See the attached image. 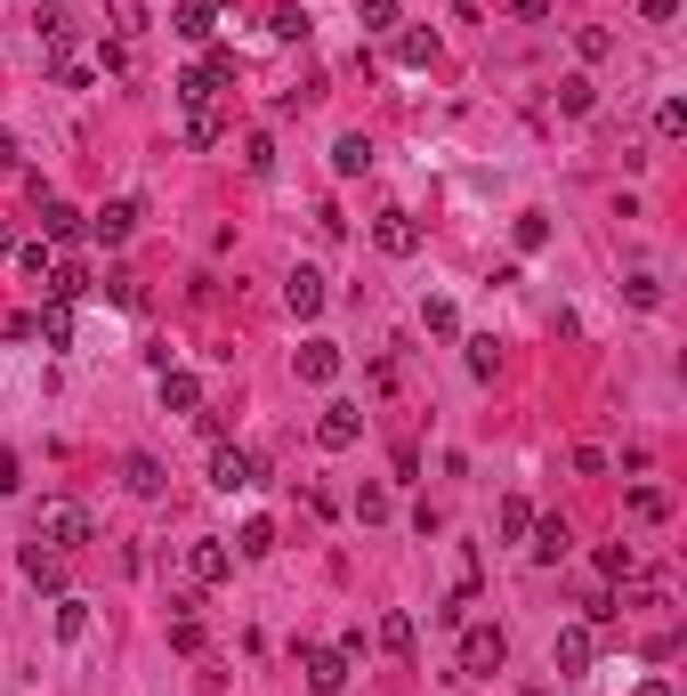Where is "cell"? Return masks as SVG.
<instances>
[{
  "mask_svg": "<svg viewBox=\"0 0 687 696\" xmlns=\"http://www.w3.org/2000/svg\"><path fill=\"white\" fill-rule=\"evenodd\" d=\"M97 535V519H90V510H81L73 495H49V502H40L33 510V543H49V550H66V559H73V550L81 543H90Z\"/></svg>",
  "mask_w": 687,
  "mask_h": 696,
  "instance_id": "cell-1",
  "label": "cell"
},
{
  "mask_svg": "<svg viewBox=\"0 0 687 696\" xmlns=\"http://www.w3.org/2000/svg\"><path fill=\"white\" fill-rule=\"evenodd\" d=\"M502 664H510L502 624H462V672H469V681H493Z\"/></svg>",
  "mask_w": 687,
  "mask_h": 696,
  "instance_id": "cell-2",
  "label": "cell"
},
{
  "mask_svg": "<svg viewBox=\"0 0 687 696\" xmlns=\"http://www.w3.org/2000/svg\"><path fill=\"white\" fill-rule=\"evenodd\" d=\"M364 438V405H348V397H331L324 414H316V445L324 454H348V445Z\"/></svg>",
  "mask_w": 687,
  "mask_h": 696,
  "instance_id": "cell-3",
  "label": "cell"
},
{
  "mask_svg": "<svg viewBox=\"0 0 687 696\" xmlns=\"http://www.w3.org/2000/svg\"><path fill=\"white\" fill-rule=\"evenodd\" d=\"M211 486H219V495H252V486H259V454H243V445H211Z\"/></svg>",
  "mask_w": 687,
  "mask_h": 696,
  "instance_id": "cell-4",
  "label": "cell"
},
{
  "mask_svg": "<svg viewBox=\"0 0 687 696\" xmlns=\"http://www.w3.org/2000/svg\"><path fill=\"white\" fill-rule=\"evenodd\" d=\"M186 576H195V583H226V576H235V550H226L219 535H195V543H186Z\"/></svg>",
  "mask_w": 687,
  "mask_h": 696,
  "instance_id": "cell-5",
  "label": "cell"
},
{
  "mask_svg": "<svg viewBox=\"0 0 687 696\" xmlns=\"http://www.w3.org/2000/svg\"><path fill=\"white\" fill-rule=\"evenodd\" d=\"M300 672H307V688H316V696H340L348 688V657H340V648H300Z\"/></svg>",
  "mask_w": 687,
  "mask_h": 696,
  "instance_id": "cell-6",
  "label": "cell"
},
{
  "mask_svg": "<svg viewBox=\"0 0 687 696\" xmlns=\"http://www.w3.org/2000/svg\"><path fill=\"white\" fill-rule=\"evenodd\" d=\"M178 114H186V147H219V138H226L219 97H178Z\"/></svg>",
  "mask_w": 687,
  "mask_h": 696,
  "instance_id": "cell-7",
  "label": "cell"
},
{
  "mask_svg": "<svg viewBox=\"0 0 687 696\" xmlns=\"http://www.w3.org/2000/svg\"><path fill=\"white\" fill-rule=\"evenodd\" d=\"M372 243H381L388 259H412V252H421V228H412V211H381V219H372Z\"/></svg>",
  "mask_w": 687,
  "mask_h": 696,
  "instance_id": "cell-8",
  "label": "cell"
},
{
  "mask_svg": "<svg viewBox=\"0 0 687 696\" xmlns=\"http://www.w3.org/2000/svg\"><path fill=\"white\" fill-rule=\"evenodd\" d=\"M121 486H130L138 502H162V495H171V469H162L154 454H130V462H121Z\"/></svg>",
  "mask_w": 687,
  "mask_h": 696,
  "instance_id": "cell-9",
  "label": "cell"
},
{
  "mask_svg": "<svg viewBox=\"0 0 687 696\" xmlns=\"http://www.w3.org/2000/svg\"><path fill=\"white\" fill-rule=\"evenodd\" d=\"M33 283H40V300H66V309H73L81 292H90V276H81V259H49V268H40Z\"/></svg>",
  "mask_w": 687,
  "mask_h": 696,
  "instance_id": "cell-10",
  "label": "cell"
},
{
  "mask_svg": "<svg viewBox=\"0 0 687 696\" xmlns=\"http://www.w3.org/2000/svg\"><path fill=\"white\" fill-rule=\"evenodd\" d=\"M16 567H25V583H33V591H66V550L25 543V559H16Z\"/></svg>",
  "mask_w": 687,
  "mask_h": 696,
  "instance_id": "cell-11",
  "label": "cell"
},
{
  "mask_svg": "<svg viewBox=\"0 0 687 696\" xmlns=\"http://www.w3.org/2000/svg\"><path fill=\"white\" fill-rule=\"evenodd\" d=\"M550 664L567 672V681H582V672H591V624H567V631H558V640H550Z\"/></svg>",
  "mask_w": 687,
  "mask_h": 696,
  "instance_id": "cell-12",
  "label": "cell"
},
{
  "mask_svg": "<svg viewBox=\"0 0 687 696\" xmlns=\"http://www.w3.org/2000/svg\"><path fill=\"white\" fill-rule=\"evenodd\" d=\"M526 550H534L543 567H558V559L574 550V526H567V519H534V526H526Z\"/></svg>",
  "mask_w": 687,
  "mask_h": 696,
  "instance_id": "cell-13",
  "label": "cell"
},
{
  "mask_svg": "<svg viewBox=\"0 0 687 696\" xmlns=\"http://www.w3.org/2000/svg\"><path fill=\"white\" fill-rule=\"evenodd\" d=\"M81 228H90V219H81L66 195H40V243H73Z\"/></svg>",
  "mask_w": 687,
  "mask_h": 696,
  "instance_id": "cell-14",
  "label": "cell"
},
{
  "mask_svg": "<svg viewBox=\"0 0 687 696\" xmlns=\"http://www.w3.org/2000/svg\"><path fill=\"white\" fill-rule=\"evenodd\" d=\"M283 309L291 316H324V276L316 268H291L283 276Z\"/></svg>",
  "mask_w": 687,
  "mask_h": 696,
  "instance_id": "cell-15",
  "label": "cell"
},
{
  "mask_svg": "<svg viewBox=\"0 0 687 696\" xmlns=\"http://www.w3.org/2000/svg\"><path fill=\"white\" fill-rule=\"evenodd\" d=\"M90 235L97 243H130L138 235V202H106V211H90Z\"/></svg>",
  "mask_w": 687,
  "mask_h": 696,
  "instance_id": "cell-16",
  "label": "cell"
},
{
  "mask_svg": "<svg viewBox=\"0 0 687 696\" xmlns=\"http://www.w3.org/2000/svg\"><path fill=\"white\" fill-rule=\"evenodd\" d=\"M33 340H49V348H73V309H66V300H40V316H33Z\"/></svg>",
  "mask_w": 687,
  "mask_h": 696,
  "instance_id": "cell-17",
  "label": "cell"
},
{
  "mask_svg": "<svg viewBox=\"0 0 687 696\" xmlns=\"http://www.w3.org/2000/svg\"><path fill=\"white\" fill-rule=\"evenodd\" d=\"M171 33H178V40H195V49H202V40H211V33H219V9H202V0H178V16H171Z\"/></svg>",
  "mask_w": 687,
  "mask_h": 696,
  "instance_id": "cell-18",
  "label": "cell"
},
{
  "mask_svg": "<svg viewBox=\"0 0 687 696\" xmlns=\"http://www.w3.org/2000/svg\"><path fill=\"white\" fill-rule=\"evenodd\" d=\"M33 25H40V49H73V16H66V0H40V16H33Z\"/></svg>",
  "mask_w": 687,
  "mask_h": 696,
  "instance_id": "cell-19",
  "label": "cell"
},
{
  "mask_svg": "<svg viewBox=\"0 0 687 696\" xmlns=\"http://www.w3.org/2000/svg\"><path fill=\"white\" fill-rule=\"evenodd\" d=\"M162 414H202V381L195 373H162Z\"/></svg>",
  "mask_w": 687,
  "mask_h": 696,
  "instance_id": "cell-20",
  "label": "cell"
},
{
  "mask_svg": "<svg viewBox=\"0 0 687 696\" xmlns=\"http://www.w3.org/2000/svg\"><path fill=\"white\" fill-rule=\"evenodd\" d=\"M300 381H316V388L340 381V348H331V340H307V348H300Z\"/></svg>",
  "mask_w": 687,
  "mask_h": 696,
  "instance_id": "cell-21",
  "label": "cell"
},
{
  "mask_svg": "<svg viewBox=\"0 0 687 696\" xmlns=\"http://www.w3.org/2000/svg\"><path fill=\"white\" fill-rule=\"evenodd\" d=\"M331 171H340V178H364V171H372V138H364V130H348L340 147H331Z\"/></svg>",
  "mask_w": 687,
  "mask_h": 696,
  "instance_id": "cell-22",
  "label": "cell"
},
{
  "mask_svg": "<svg viewBox=\"0 0 687 696\" xmlns=\"http://www.w3.org/2000/svg\"><path fill=\"white\" fill-rule=\"evenodd\" d=\"M106 25H114V40H138L145 33V0H106Z\"/></svg>",
  "mask_w": 687,
  "mask_h": 696,
  "instance_id": "cell-23",
  "label": "cell"
},
{
  "mask_svg": "<svg viewBox=\"0 0 687 696\" xmlns=\"http://www.w3.org/2000/svg\"><path fill=\"white\" fill-rule=\"evenodd\" d=\"M591 106H598L591 73H567V81H558V114H591Z\"/></svg>",
  "mask_w": 687,
  "mask_h": 696,
  "instance_id": "cell-24",
  "label": "cell"
},
{
  "mask_svg": "<svg viewBox=\"0 0 687 696\" xmlns=\"http://www.w3.org/2000/svg\"><path fill=\"white\" fill-rule=\"evenodd\" d=\"M276 550V526L267 519H243V535H235V559H267Z\"/></svg>",
  "mask_w": 687,
  "mask_h": 696,
  "instance_id": "cell-25",
  "label": "cell"
},
{
  "mask_svg": "<svg viewBox=\"0 0 687 696\" xmlns=\"http://www.w3.org/2000/svg\"><path fill=\"white\" fill-rule=\"evenodd\" d=\"M381 648H388V657H412V616H405V607H388V616H381Z\"/></svg>",
  "mask_w": 687,
  "mask_h": 696,
  "instance_id": "cell-26",
  "label": "cell"
},
{
  "mask_svg": "<svg viewBox=\"0 0 687 696\" xmlns=\"http://www.w3.org/2000/svg\"><path fill=\"white\" fill-rule=\"evenodd\" d=\"M397 66H436V33H397Z\"/></svg>",
  "mask_w": 687,
  "mask_h": 696,
  "instance_id": "cell-27",
  "label": "cell"
},
{
  "mask_svg": "<svg viewBox=\"0 0 687 696\" xmlns=\"http://www.w3.org/2000/svg\"><path fill=\"white\" fill-rule=\"evenodd\" d=\"M243 171H252V178H267V171H276V138H267V130H252V138H243Z\"/></svg>",
  "mask_w": 687,
  "mask_h": 696,
  "instance_id": "cell-28",
  "label": "cell"
},
{
  "mask_svg": "<svg viewBox=\"0 0 687 696\" xmlns=\"http://www.w3.org/2000/svg\"><path fill=\"white\" fill-rule=\"evenodd\" d=\"M631 519H672V495H663V486H631Z\"/></svg>",
  "mask_w": 687,
  "mask_h": 696,
  "instance_id": "cell-29",
  "label": "cell"
},
{
  "mask_svg": "<svg viewBox=\"0 0 687 696\" xmlns=\"http://www.w3.org/2000/svg\"><path fill=\"white\" fill-rule=\"evenodd\" d=\"M655 138H663V147L687 138V97H663V106H655Z\"/></svg>",
  "mask_w": 687,
  "mask_h": 696,
  "instance_id": "cell-30",
  "label": "cell"
},
{
  "mask_svg": "<svg viewBox=\"0 0 687 696\" xmlns=\"http://www.w3.org/2000/svg\"><path fill=\"white\" fill-rule=\"evenodd\" d=\"M357 25L364 33H397V0H357Z\"/></svg>",
  "mask_w": 687,
  "mask_h": 696,
  "instance_id": "cell-31",
  "label": "cell"
},
{
  "mask_svg": "<svg viewBox=\"0 0 687 696\" xmlns=\"http://www.w3.org/2000/svg\"><path fill=\"white\" fill-rule=\"evenodd\" d=\"M81 631H90V607H81V600H66V591H57V640H81Z\"/></svg>",
  "mask_w": 687,
  "mask_h": 696,
  "instance_id": "cell-32",
  "label": "cell"
},
{
  "mask_svg": "<svg viewBox=\"0 0 687 696\" xmlns=\"http://www.w3.org/2000/svg\"><path fill=\"white\" fill-rule=\"evenodd\" d=\"M631 543H607V550H598V576H607V583H631Z\"/></svg>",
  "mask_w": 687,
  "mask_h": 696,
  "instance_id": "cell-33",
  "label": "cell"
},
{
  "mask_svg": "<svg viewBox=\"0 0 687 696\" xmlns=\"http://www.w3.org/2000/svg\"><path fill=\"white\" fill-rule=\"evenodd\" d=\"M267 33H276V40H300L307 33V9H291V0H283V9H267Z\"/></svg>",
  "mask_w": 687,
  "mask_h": 696,
  "instance_id": "cell-34",
  "label": "cell"
},
{
  "mask_svg": "<svg viewBox=\"0 0 687 696\" xmlns=\"http://www.w3.org/2000/svg\"><path fill=\"white\" fill-rule=\"evenodd\" d=\"M421 324H429L436 340H453V333H462V316H453V300H429V309H421Z\"/></svg>",
  "mask_w": 687,
  "mask_h": 696,
  "instance_id": "cell-35",
  "label": "cell"
},
{
  "mask_svg": "<svg viewBox=\"0 0 687 696\" xmlns=\"http://www.w3.org/2000/svg\"><path fill=\"white\" fill-rule=\"evenodd\" d=\"M526 526H534V510L510 495V502H502V543H526Z\"/></svg>",
  "mask_w": 687,
  "mask_h": 696,
  "instance_id": "cell-36",
  "label": "cell"
},
{
  "mask_svg": "<svg viewBox=\"0 0 687 696\" xmlns=\"http://www.w3.org/2000/svg\"><path fill=\"white\" fill-rule=\"evenodd\" d=\"M543 243H550V219L526 211V219H517V252H543Z\"/></svg>",
  "mask_w": 687,
  "mask_h": 696,
  "instance_id": "cell-37",
  "label": "cell"
},
{
  "mask_svg": "<svg viewBox=\"0 0 687 696\" xmlns=\"http://www.w3.org/2000/svg\"><path fill=\"white\" fill-rule=\"evenodd\" d=\"M574 49H582V57H591V66H598V57L615 49V33H607V25H582V33H574Z\"/></svg>",
  "mask_w": 687,
  "mask_h": 696,
  "instance_id": "cell-38",
  "label": "cell"
},
{
  "mask_svg": "<svg viewBox=\"0 0 687 696\" xmlns=\"http://www.w3.org/2000/svg\"><path fill=\"white\" fill-rule=\"evenodd\" d=\"M357 519H364V526L388 519V486H364V495H357Z\"/></svg>",
  "mask_w": 687,
  "mask_h": 696,
  "instance_id": "cell-39",
  "label": "cell"
},
{
  "mask_svg": "<svg viewBox=\"0 0 687 696\" xmlns=\"http://www.w3.org/2000/svg\"><path fill=\"white\" fill-rule=\"evenodd\" d=\"M171 648H178V657H202V624L178 616V624H171Z\"/></svg>",
  "mask_w": 687,
  "mask_h": 696,
  "instance_id": "cell-40",
  "label": "cell"
},
{
  "mask_svg": "<svg viewBox=\"0 0 687 696\" xmlns=\"http://www.w3.org/2000/svg\"><path fill=\"white\" fill-rule=\"evenodd\" d=\"M49 73H57V81H66V90H81V81H90V66H81V57H73V49H57V57H49Z\"/></svg>",
  "mask_w": 687,
  "mask_h": 696,
  "instance_id": "cell-41",
  "label": "cell"
},
{
  "mask_svg": "<svg viewBox=\"0 0 687 696\" xmlns=\"http://www.w3.org/2000/svg\"><path fill=\"white\" fill-rule=\"evenodd\" d=\"M622 607H615V591H591V600H582V624H615Z\"/></svg>",
  "mask_w": 687,
  "mask_h": 696,
  "instance_id": "cell-42",
  "label": "cell"
},
{
  "mask_svg": "<svg viewBox=\"0 0 687 696\" xmlns=\"http://www.w3.org/2000/svg\"><path fill=\"white\" fill-rule=\"evenodd\" d=\"M493 364H502V348H493V340H469V373L493 381Z\"/></svg>",
  "mask_w": 687,
  "mask_h": 696,
  "instance_id": "cell-43",
  "label": "cell"
},
{
  "mask_svg": "<svg viewBox=\"0 0 687 696\" xmlns=\"http://www.w3.org/2000/svg\"><path fill=\"white\" fill-rule=\"evenodd\" d=\"M138 57H130V40H114V49H97V73H130Z\"/></svg>",
  "mask_w": 687,
  "mask_h": 696,
  "instance_id": "cell-44",
  "label": "cell"
},
{
  "mask_svg": "<svg viewBox=\"0 0 687 696\" xmlns=\"http://www.w3.org/2000/svg\"><path fill=\"white\" fill-rule=\"evenodd\" d=\"M106 300H114V309H138V300H145V292H138V283H130V276H106Z\"/></svg>",
  "mask_w": 687,
  "mask_h": 696,
  "instance_id": "cell-45",
  "label": "cell"
},
{
  "mask_svg": "<svg viewBox=\"0 0 687 696\" xmlns=\"http://www.w3.org/2000/svg\"><path fill=\"white\" fill-rule=\"evenodd\" d=\"M16 486H25V469H16V454L0 445V495H16Z\"/></svg>",
  "mask_w": 687,
  "mask_h": 696,
  "instance_id": "cell-46",
  "label": "cell"
},
{
  "mask_svg": "<svg viewBox=\"0 0 687 696\" xmlns=\"http://www.w3.org/2000/svg\"><path fill=\"white\" fill-rule=\"evenodd\" d=\"M639 9H648V25H672V16H679V0H639Z\"/></svg>",
  "mask_w": 687,
  "mask_h": 696,
  "instance_id": "cell-47",
  "label": "cell"
},
{
  "mask_svg": "<svg viewBox=\"0 0 687 696\" xmlns=\"http://www.w3.org/2000/svg\"><path fill=\"white\" fill-rule=\"evenodd\" d=\"M510 9L526 16V25H543V16H550V0H510Z\"/></svg>",
  "mask_w": 687,
  "mask_h": 696,
  "instance_id": "cell-48",
  "label": "cell"
},
{
  "mask_svg": "<svg viewBox=\"0 0 687 696\" xmlns=\"http://www.w3.org/2000/svg\"><path fill=\"white\" fill-rule=\"evenodd\" d=\"M16 162H25V154H16V138L0 130V171H16Z\"/></svg>",
  "mask_w": 687,
  "mask_h": 696,
  "instance_id": "cell-49",
  "label": "cell"
},
{
  "mask_svg": "<svg viewBox=\"0 0 687 696\" xmlns=\"http://www.w3.org/2000/svg\"><path fill=\"white\" fill-rule=\"evenodd\" d=\"M639 696H672V681H639Z\"/></svg>",
  "mask_w": 687,
  "mask_h": 696,
  "instance_id": "cell-50",
  "label": "cell"
},
{
  "mask_svg": "<svg viewBox=\"0 0 687 696\" xmlns=\"http://www.w3.org/2000/svg\"><path fill=\"white\" fill-rule=\"evenodd\" d=\"M0 252H16V228H9V219H0Z\"/></svg>",
  "mask_w": 687,
  "mask_h": 696,
  "instance_id": "cell-51",
  "label": "cell"
},
{
  "mask_svg": "<svg viewBox=\"0 0 687 696\" xmlns=\"http://www.w3.org/2000/svg\"><path fill=\"white\" fill-rule=\"evenodd\" d=\"M202 9H219V0H202Z\"/></svg>",
  "mask_w": 687,
  "mask_h": 696,
  "instance_id": "cell-52",
  "label": "cell"
}]
</instances>
